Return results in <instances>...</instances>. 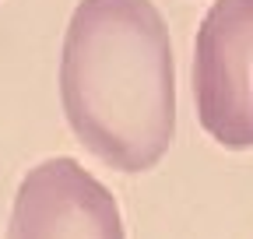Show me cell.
<instances>
[{"mask_svg":"<svg viewBox=\"0 0 253 239\" xmlns=\"http://www.w3.org/2000/svg\"><path fill=\"white\" fill-rule=\"evenodd\" d=\"M7 239H123L120 204L81 162L46 159L14 194Z\"/></svg>","mask_w":253,"mask_h":239,"instance_id":"3","label":"cell"},{"mask_svg":"<svg viewBox=\"0 0 253 239\" xmlns=\"http://www.w3.org/2000/svg\"><path fill=\"white\" fill-rule=\"evenodd\" d=\"M194 95L204 130L253 148V0H214L194 42Z\"/></svg>","mask_w":253,"mask_h":239,"instance_id":"2","label":"cell"},{"mask_svg":"<svg viewBox=\"0 0 253 239\" xmlns=\"http://www.w3.org/2000/svg\"><path fill=\"white\" fill-rule=\"evenodd\" d=\"M67 123L120 172L158 165L176 134V64L151 0H81L60 56Z\"/></svg>","mask_w":253,"mask_h":239,"instance_id":"1","label":"cell"}]
</instances>
